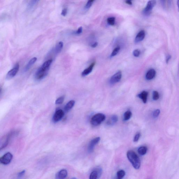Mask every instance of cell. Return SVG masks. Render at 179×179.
Masks as SVG:
<instances>
[{
    "label": "cell",
    "mask_w": 179,
    "mask_h": 179,
    "mask_svg": "<svg viewBox=\"0 0 179 179\" xmlns=\"http://www.w3.org/2000/svg\"><path fill=\"white\" fill-rule=\"evenodd\" d=\"M100 176L96 170L93 171L90 176V179H97L100 178Z\"/></svg>",
    "instance_id": "cell-19"
},
{
    "label": "cell",
    "mask_w": 179,
    "mask_h": 179,
    "mask_svg": "<svg viewBox=\"0 0 179 179\" xmlns=\"http://www.w3.org/2000/svg\"><path fill=\"white\" fill-rule=\"evenodd\" d=\"M132 116V113L131 111H127L124 114V119L125 121L129 120L131 118Z\"/></svg>",
    "instance_id": "cell-21"
},
{
    "label": "cell",
    "mask_w": 179,
    "mask_h": 179,
    "mask_svg": "<svg viewBox=\"0 0 179 179\" xmlns=\"http://www.w3.org/2000/svg\"><path fill=\"white\" fill-rule=\"evenodd\" d=\"M94 1H93V0H90V1H87L86 5H85V9H88L90 8Z\"/></svg>",
    "instance_id": "cell-28"
},
{
    "label": "cell",
    "mask_w": 179,
    "mask_h": 179,
    "mask_svg": "<svg viewBox=\"0 0 179 179\" xmlns=\"http://www.w3.org/2000/svg\"><path fill=\"white\" fill-rule=\"evenodd\" d=\"M13 155L10 153H7L0 158V162L4 165H7L11 162L13 159Z\"/></svg>",
    "instance_id": "cell-4"
},
{
    "label": "cell",
    "mask_w": 179,
    "mask_h": 179,
    "mask_svg": "<svg viewBox=\"0 0 179 179\" xmlns=\"http://www.w3.org/2000/svg\"><path fill=\"white\" fill-rule=\"evenodd\" d=\"M145 32L144 30H142L138 33L136 36L135 39V43L142 41L145 38Z\"/></svg>",
    "instance_id": "cell-11"
},
{
    "label": "cell",
    "mask_w": 179,
    "mask_h": 179,
    "mask_svg": "<svg viewBox=\"0 0 179 179\" xmlns=\"http://www.w3.org/2000/svg\"><path fill=\"white\" fill-rule=\"evenodd\" d=\"M156 4V1H150L148 2L146 7L145 8L143 11L144 14L148 15L151 14V12L152 10L153 7Z\"/></svg>",
    "instance_id": "cell-5"
},
{
    "label": "cell",
    "mask_w": 179,
    "mask_h": 179,
    "mask_svg": "<svg viewBox=\"0 0 179 179\" xmlns=\"http://www.w3.org/2000/svg\"><path fill=\"white\" fill-rule=\"evenodd\" d=\"M100 137H97L93 139L90 141L88 147L89 152H92L94 149L95 146L99 143V142L100 141Z\"/></svg>",
    "instance_id": "cell-9"
},
{
    "label": "cell",
    "mask_w": 179,
    "mask_h": 179,
    "mask_svg": "<svg viewBox=\"0 0 179 179\" xmlns=\"http://www.w3.org/2000/svg\"><path fill=\"white\" fill-rule=\"evenodd\" d=\"M156 72L154 69H151L148 71L146 75V79L148 80L153 79L155 77Z\"/></svg>",
    "instance_id": "cell-13"
},
{
    "label": "cell",
    "mask_w": 179,
    "mask_h": 179,
    "mask_svg": "<svg viewBox=\"0 0 179 179\" xmlns=\"http://www.w3.org/2000/svg\"><path fill=\"white\" fill-rule=\"evenodd\" d=\"M171 56L170 55H168L167 56L166 58V62L167 63H168L169 61V60L171 59Z\"/></svg>",
    "instance_id": "cell-36"
},
{
    "label": "cell",
    "mask_w": 179,
    "mask_h": 179,
    "mask_svg": "<svg viewBox=\"0 0 179 179\" xmlns=\"http://www.w3.org/2000/svg\"><path fill=\"white\" fill-rule=\"evenodd\" d=\"M19 63L15 64L14 67L8 72L6 78L7 79H10L14 77L19 71Z\"/></svg>",
    "instance_id": "cell-6"
},
{
    "label": "cell",
    "mask_w": 179,
    "mask_h": 179,
    "mask_svg": "<svg viewBox=\"0 0 179 179\" xmlns=\"http://www.w3.org/2000/svg\"><path fill=\"white\" fill-rule=\"evenodd\" d=\"M71 179H77L76 178H73Z\"/></svg>",
    "instance_id": "cell-39"
},
{
    "label": "cell",
    "mask_w": 179,
    "mask_h": 179,
    "mask_svg": "<svg viewBox=\"0 0 179 179\" xmlns=\"http://www.w3.org/2000/svg\"><path fill=\"white\" fill-rule=\"evenodd\" d=\"M68 172L65 169H62L56 173V179H65L67 176Z\"/></svg>",
    "instance_id": "cell-10"
},
{
    "label": "cell",
    "mask_w": 179,
    "mask_h": 179,
    "mask_svg": "<svg viewBox=\"0 0 179 179\" xmlns=\"http://www.w3.org/2000/svg\"><path fill=\"white\" fill-rule=\"evenodd\" d=\"M141 134L140 133H138L136 134L135 137L134 138V141L137 142L139 140Z\"/></svg>",
    "instance_id": "cell-32"
},
{
    "label": "cell",
    "mask_w": 179,
    "mask_h": 179,
    "mask_svg": "<svg viewBox=\"0 0 179 179\" xmlns=\"http://www.w3.org/2000/svg\"><path fill=\"white\" fill-rule=\"evenodd\" d=\"M95 65V62H93L91 64L88 68L85 69L81 73V75L82 76H86L90 73L92 71Z\"/></svg>",
    "instance_id": "cell-12"
},
{
    "label": "cell",
    "mask_w": 179,
    "mask_h": 179,
    "mask_svg": "<svg viewBox=\"0 0 179 179\" xmlns=\"http://www.w3.org/2000/svg\"><path fill=\"white\" fill-rule=\"evenodd\" d=\"M120 49V47L119 46L117 47L116 48H115L112 52L111 54L110 55L111 57H113L114 56H115L118 54L119 52Z\"/></svg>",
    "instance_id": "cell-25"
},
{
    "label": "cell",
    "mask_w": 179,
    "mask_h": 179,
    "mask_svg": "<svg viewBox=\"0 0 179 179\" xmlns=\"http://www.w3.org/2000/svg\"><path fill=\"white\" fill-rule=\"evenodd\" d=\"M177 5H178V10L179 11V0L178 1V2H177Z\"/></svg>",
    "instance_id": "cell-38"
},
{
    "label": "cell",
    "mask_w": 179,
    "mask_h": 179,
    "mask_svg": "<svg viewBox=\"0 0 179 179\" xmlns=\"http://www.w3.org/2000/svg\"><path fill=\"white\" fill-rule=\"evenodd\" d=\"M52 60L50 59L45 62L37 71L35 74V78L40 80L44 78L47 75Z\"/></svg>",
    "instance_id": "cell-1"
},
{
    "label": "cell",
    "mask_w": 179,
    "mask_h": 179,
    "mask_svg": "<svg viewBox=\"0 0 179 179\" xmlns=\"http://www.w3.org/2000/svg\"><path fill=\"white\" fill-rule=\"evenodd\" d=\"M26 172V170H23L20 172L18 173L17 175V178H20L24 176V175Z\"/></svg>",
    "instance_id": "cell-31"
},
{
    "label": "cell",
    "mask_w": 179,
    "mask_h": 179,
    "mask_svg": "<svg viewBox=\"0 0 179 179\" xmlns=\"http://www.w3.org/2000/svg\"><path fill=\"white\" fill-rule=\"evenodd\" d=\"M122 76V72L120 71H118L111 78L110 83L111 84H114L119 82L121 79Z\"/></svg>",
    "instance_id": "cell-7"
},
{
    "label": "cell",
    "mask_w": 179,
    "mask_h": 179,
    "mask_svg": "<svg viewBox=\"0 0 179 179\" xmlns=\"http://www.w3.org/2000/svg\"><path fill=\"white\" fill-rule=\"evenodd\" d=\"M115 17H108L107 19V23H108L109 25H111V26H114L115 25Z\"/></svg>",
    "instance_id": "cell-24"
},
{
    "label": "cell",
    "mask_w": 179,
    "mask_h": 179,
    "mask_svg": "<svg viewBox=\"0 0 179 179\" xmlns=\"http://www.w3.org/2000/svg\"><path fill=\"white\" fill-rule=\"evenodd\" d=\"M160 113V111L159 109L156 110L153 113V116L154 118H156L159 116Z\"/></svg>",
    "instance_id": "cell-29"
},
{
    "label": "cell",
    "mask_w": 179,
    "mask_h": 179,
    "mask_svg": "<svg viewBox=\"0 0 179 179\" xmlns=\"http://www.w3.org/2000/svg\"><path fill=\"white\" fill-rule=\"evenodd\" d=\"M126 173L124 170L119 171L117 172V178L116 179H122L125 176Z\"/></svg>",
    "instance_id": "cell-22"
},
{
    "label": "cell",
    "mask_w": 179,
    "mask_h": 179,
    "mask_svg": "<svg viewBox=\"0 0 179 179\" xmlns=\"http://www.w3.org/2000/svg\"><path fill=\"white\" fill-rule=\"evenodd\" d=\"M125 2L126 4H128L129 5H132V2L131 1H130V0H128V1H125Z\"/></svg>",
    "instance_id": "cell-37"
},
{
    "label": "cell",
    "mask_w": 179,
    "mask_h": 179,
    "mask_svg": "<svg viewBox=\"0 0 179 179\" xmlns=\"http://www.w3.org/2000/svg\"><path fill=\"white\" fill-rule=\"evenodd\" d=\"M83 28L82 27H80L77 30L74 32V34L76 35H79L82 33Z\"/></svg>",
    "instance_id": "cell-33"
},
{
    "label": "cell",
    "mask_w": 179,
    "mask_h": 179,
    "mask_svg": "<svg viewBox=\"0 0 179 179\" xmlns=\"http://www.w3.org/2000/svg\"><path fill=\"white\" fill-rule=\"evenodd\" d=\"M64 112L63 110L60 109L56 111L55 114H54L52 121L54 122H57L60 121L64 116Z\"/></svg>",
    "instance_id": "cell-8"
},
{
    "label": "cell",
    "mask_w": 179,
    "mask_h": 179,
    "mask_svg": "<svg viewBox=\"0 0 179 179\" xmlns=\"http://www.w3.org/2000/svg\"><path fill=\"white\" fill-rule=\"evenodd\" d=\"M63 46V42L62 41L59 42L56 44L55 52L56 54H59L61 51Z\"/></svg>",
    "instance_id": "cell-18"
},
{
    "label": "cell",
    "mask_w": 179,
    "mask_h": 179,
    "mask_svg": "<svg viewBox=\"0 0 179 179\" xmlns=\"http://www.w3.org/2000/svg\"><path fill=\"white\" fill-rule=\"evenodd\" d=\"M127 156L134 168L136 169H139L141 166L140 159L135 152L133 151H128Z\"/></svg>",
    "instance_id": "cell-2"
},
{
    "label": "cell",
    "mask_w": 179,
    "mask_h": 179,
    "mask_svg": "<svg viewBox=\"0 0 179 179\" xmlns=\"http://www.w3.org/2000/svg\"><path fill=\"white\" fill-rule=\"evenodd\" d=\"M147 148L145 146H141L138 149V153L141 155H145L147 153Z\"/></svg>",
    "instance_id": "cell-20"
},
{
    "label": "cell",
    "mask_w": 179,
    "mask_h": 179,
    "mask_svg": "<svg viewBox=\"0 0 179 179\" xmlns=\"http://www.w3.org/2000/svg\"><path fill=\"white\" fill-rule=\"evenodd\" d=\"M75 104V101L73 100H71L69 102H68L67 104L65 105V111L66 112H68L69 111L71 110L72 108H73Z\"/></svg>",
    "instance_id": "cell-16"
},
{
    "label": "cell",
    "mask_w": 179,
    "mask_h": 179,
    "mask_svg": "<svg viewBox=\"0 0 179 179\" xmlns=\"http://www.w3.org/2000/svg\"><path fill=\"white\" fill-rule=\"evenodd\" d=\"M159 98V93L157 91H154L153 92V98L154 100H157Z\"/></svg>",
    "instance_id": "cell-26"
},
{
    "label": "cell",
    "mask_w": 179,
    "mask_h": 179,
    "mask_svg": "<svg viewBox=\"0 0 179 179\" xmlns=\"http://www.w3.org/2000/svg\"><path fill=\"white\" fill-rule=\"evenodd\" d=\"M37 60V58L36 57H34L31 59L26 66H25L24 69V71L26 72L28 71L29 69L32 67V66L36 62Z\"/></svg>",
    "instance_id": "cell-14"
},
{
    "label": "cell",
    "mask_w": 179,
    "mask_h": 179,
    "mask_svg": "<svg viewBox=\"0 0 179 179\" xmlns=\"http://www.w3.org/2000/svg\"><path fill=\"white\" fill-rule=\"evenodd\" d=\"M64 99H65V98L64 96L60 97L56 100L55 104L56 105L62 104L64 102Z\"/></svg>",
    "instance_id": "cell-27"
},
{
    "label": "cell",
    "mask_w": 179,
    "mask_h": 179,
    "mask_svg": "<svg viewBox=\"0 0 179 179\" xmlns=\"http://www.w3.org/2000/svg\"><path fill=\"white\" fill-rule=\"evenodd\" d=\"M118 121V117L117 116L114 115L111 117L110 119L107 122V124L108 125H113L116 123Z\"/></svg>",
    "instance_id": "cell-17"
},
{
    "label": "cell",
    "mask_w": 179,
    "mask_h": 179,
    "mask_svg": "<svg viewBox=\"0 0 179 179\" xmlns=\"http://www.w3.org/2000/svg\"><path fill=\"white\" fill-rule=\"evenodd\" d=\"M98 43L97 42H95L94 44H92L91 45V47L92 48H95L98 46Z\"/></svg>",
    "instance_id": "cell-35"
},
{
    "label": "cell",
    "mask_w": 179,
    "mask_h": 179,
    "mask_svg": "<svg viewBox=\"0 0 179 179\" xmlns=\"http://www.w3.org/2000/svg\"><path fill=\"white\" fill-rule=\"evenodd\" d=\"M106 116L103 114H97L93 116L91 120V123L92 125H100L106 119Z\"/></svg>",
    "instance_id": "cell-3"
},
{
    "label": "cell",
    "mask_w": 179,
    "mask_h": 179,
    "mask_svg": "<svg viewBox=\"0 0 179 179\" xmlns=\"http://www.w3.org/2000/svg\"><path fill=\"white\" fill-rule=\"evenodd\" d=\"M148 94V93L147 91H143L140 94L138 95V96L141 99L144 103H146L147 102Z\"/></svg>",
    "instance_id": "cell-15"
},
{
    "label": "cell",
    "mask_w": 179,
    "mask_h": 179,
    "mask_svg": "<svg viewBox=\"0 0 179 179\" xmlns=\"http://www.w3.org/2000/svg\"><path fill=\"white\" fill-rule=\"evenodd\" d=\"M140 54V52L138 49H135L133 52V55L135 57H138Z\"/></svg>",
    "instance_id": "cell-30"
},
{
    "label": "cell",
    "mask_w": 179,
    "mask_h": 179,
    "mask_svg": "<svg viewBox=\"0 0 179 179\" xmlns=\"http://www.w3.org/2000/svg\"><path fill=\"white\" fill-rule=\"evenodd\" d=\"M67 9H64L62 10L61 14L63 16L65 17L67 15Z\"/></svg>",
    "instance_id": "cell-34"
},
{
    "label": "cell",
    "mask_w": 179,
    "mask_h": 179,
    "mask_svg": "<svg viewBox=\"0 0 179 179\" xmlns=\"http://www.w3.org/2000/svg\"><path fill=\"white\" fill-rule=\"evenodd\" d=\"M38 1H30L28 6V10H31V9H32L34 7V6L37 3Z\"/></svg>",
    "instance_id": "cell-23"
}]
</instances>
